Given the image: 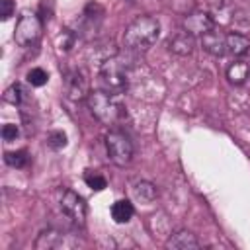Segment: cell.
<instances>
[{
  "label": "cell",
  "mask_w": 250,
  "mask_h": 250,
  "mask_svg": "<svg viewBox=\"0 0 250 250\" xmlns=\"http://www.w3.org/2000/svg\"><path fill=\"white\" fill-rule=\"evenodd\" d=\"M43 31V21L39 18V14L35 12H23L16 23L14 29V41L20 47H31L39 41Z\"/></svg>",
  "instance_id": "4"
},
{
  "label": "cell",
  "mask_w": 250,
  "mask_h": 250,
  "mask_svg": "<svg viewBox=\"0 0 250 250\" xmlns=\"http://www.w3.org/2000/svg\"><path fill=\"white\" fill-rule=\"evenodd\" d=\"M133 203L129 199H117L113 205H111V219L117 223V225H125L133 219Z\"/></svg>",
  "instance_id": "15"
},
{
  "label": "cell",
  "mask_w": 250,
  "mask_h": 250,
  "mask_svg": "<svg viewBox=\"0 0 250 250\" xmlns=\"http://www.w3.org/2000/svg\"><path fill=\"white\" fill-rule=\"evenodd\" d=\"M182 27L184 31H188L189 35H205L207 31L215 29V20L209 12H203V10H195V12H189L184 21H182Z\"/></svg>",
  "instance_id": "8"
},
{
  "label": "cell",
  "mask_w": 250,
  "mask_h": 250,
  "mask_svg": "<svg viewBox=\"0 0 250 250\" xmlns=\"http://www.w3.org/2000/svg\"><path fill=\"white\" fill-rule=\"evenodd\" d=\"M47 145H49L51 148H55V150L64 148V146H66V135H64L62 131H53V133L49 135V139H47Z\"/></svg>",
  "instance_id": "21"
},
{
  "label": "cell",
  "mask_w": 250,
  "mask_h": 250,
  "mask_svg": "<svg viewBox=\"0 0 250 250\" xmlns=\"http://www.w3.org/2000/svg\"><path fill=\"white\" fill-rule=\"evenodd\" d=\"M23 98H25V92H23L21 84H12V86L6 90V94H4V100H6L8 104H14V105H20Z\"/></svg>",
  "instance_id": "19"
},
{
  "label": "cell",
  "mask_w": 250,
  "mask_h": 250,
  "mask_svg": "<svg viewBox=\"0 0 250 250\" xmlns=\"http://www.w3.org/2000/svg\"><path fill=\"white\" fill-rule=\"evenodd\" d=\"M105 148L107 156L115 166H127L133 160V143L123 131H109L105 135Z\"/></svg>",
  "instance_id": "5"
},
{
  "label": "cell",
  "mask_w": 250,
  "mask_h": 250,
  "mask_svg": "<svg viewBox=\"0 0 250 250\" xmlns=\"http://www.w3.org/2000/svg\"><path fill=\"white\" fill-rule=\"evenodd\" d=\"M158 35H160L158 20L154 16H139L123 31V47L129 53H145L156 43Z\"/></svg>",
  "instance_id": "1"
},
{
  "label": "cell",
  "mask_w": 250,
  "mask_h": 250,
  "mask_svg": "<svg viewBox=\"0 0 250 250\" xmlns=\"http://www.w3.org/2000/svg\"><path fill=\"white\" fill-rule=\"evenodd\" d=\"M61 211L78 227L84 225L86 221V203L82 199V195H78L72 189H66L61 197Z\"/></svg>",
  "instance_id": "6"
},
{
  "label": "cell",
  "mask_w": 250,
  "mask_h": 250,
  "mask_svg": "<svg viewBox=\"0 0 250 250\" xmlns=\"http://www.w3.org/2000/svg\"><path fill=\"white\" fill-rule=\"evenodd\" d=\"M47 80H49V74H47L43 68H39V66H35V68H31V70L27 72V82H29L31 86H35V88L45 86Z\"/></svg>",
  "instance_id": "20"
},
{
  "label": "cell",
  "mask_w": 250,
  "mask_h": 250,
  "mask_svg": "<svg viewBox=\"0 0 250 250\" xmlns=\"http://www.w3.org/2000/svg\"><path fill=\"white\" fill-rule=\"evenodd\" d=\"M14 10H16L14 0H2V20H4V21L14 16Z\"/></svg>",
  "instance_id": "23"
},
{
  "label": "cell",
  "mask_w": 250,
  "mask_h": 250,
  "mask_svg": "<svg viewBox=\"0 0 250 250\" xmlns=\"http://www.w3.org/2000/svg\"><path fill=\"white\" fill-rule=\"evenodd\" d=\"M248 76H250V64H248L246 61H240V59H238V61L230 62V66L227 68V78H229V82L234 84V86L244 84Z\"/></svg>",
  "instance_id": "14"
},
{
  "label": "cell",
  "mask_w": 250,
  "mask_h": 250,
  "mask_svg": "<svg viewBox=\"0 0 250 250\" xmlns=\"http://www.w3.org/2000/svg\"><path fill=\"white\" fill-rule=\"evenodd\" d=\"M166 248H172V250H193V248H199V240L189 230H178L176 234H172L166 240Z\"/></svg>",
  "instance_id": "12"
},
{
  "label": "cell",
  "mask_w": 250,
  "mask_h": 250,
  "mask_svg": "<svg viewBox=\"0 0 250 250\" xmlns=\"http://www.w3.org/2000/svg\"><path fill=\"white\" fill-rule=\"evenodd\" d=\"M195 47V41H193V35H189L188 31H178L176 35H172L168 39V49L174 53V55H180V57H186L193 51Z\"/></svg>",
  "instance_id": "11"
},
{
  "label": "cell",
  "mask_w": 250,
  "mask_h": 250,
  "mask_svg": "<svg viewBox=\"0 0 250 250\" xmlns=\"http://www.w3.org/2000/svg\"><path fill=\"white\" fill-rule=\"evenodd\" d=\"M127 76H129L127 61L117 55L107 57L100 64V82H102L104 90H107L111 94H121L127 88Z\"/></svg>",
  "instance_id": "3"
},
{
  "label": "cell",
  "mask_w": 250,
  "mask_h": 250,
  "mask_svg": "<svg viewBox=\"0 0 250 250\" xmlns=\"http://www.w3.org/2000/svg\"><path fill=\"white\" fill-rule=\"evenodd\" d=\"M4 160H6V164L12 166V168H23V166L27 164L29 156H27L25 150H16V152H6V154H4Z\"/></svg>",
  "instance_id": "18"
},
{
  "label": "cell",
  "mask_w": 250,
  "mask_h": 250,
  "mask_svg": "<svg viewBox=\"0 0 250 250\" xmlns=\"http://www.w3.org/2000/svg\"><path fill=\"white\" fill-rule=\"evenodd\" d=\"M80 244L76 238H72V234L55 230V229H47L43 230L37 240H35V248L37 250H55V248H72Z\"/></svg>",
  "instance_id": "7"
},
{
  "label": "cell",
  "mask_w": 250,
  "mask_h": 250,
  "mask_svg": "<svg viewBox=\"0 0 250 250\" xmlns=\"http://www.w3.org/2000/svg\"><path fill=\"white\" fill-rule=\"evenodd\" d=\"M84 182H86V186H88L90 189H94V191H102V189H105V186H107V180H105L100 172H96V170H86V172H84Z\"/></svg>",
  "instance_id": "17"
},
{
  "label": "cell",
  "mask_w": 250,
  "mask_h": 250,
  "mask_svg": "<svg viewBox=\"0 0 250 250\" xmlns=\"http://www.w3.org/2000/svg\"><path fill=\"white\" fill-rule=\"evenodd\" d=\"M133 193L141 201H152L156 197V188L150 182H137L133 188Z\"/></svg>",
  "instance_id": "16"
},
{
  "label": "cell",
  "mask_w": 250,
  "mask_h": 250,
  "mask_svg": "<svg viewBox=\"0 0 250 250\" xmlns=\"http://www.w3.org/2000/svg\"><path fill=\"white\" fill-rule=\"evenodd\" d=\"M225 45H227V55L230 57H242L250 51V39L242 33H227Z\"/></svg>",
  "instance_id": "13"
},
{
  "label": "cell",
  "mask_w": 250,
  "mask_h": 250,
  "mask_svg": "<svg viewBox=\"0 0 250 250\" xmlns=\"http://www.w3.org/2000/svg\"><path fill=\"white\" fill-rule=\"evenodd\" d=\"M90 113L104 125H113L123 117V107L115 100V94L107 90H94L86 98Z\"/></svg>",
  "instance_id": "2"
},
{
  "label": "cell",
  "mask_w": 250,
  "mask_h": 250,
  "mask_svg": "<svg viewBox=\"0 0 250 250\" xmlns=\"http://www.w3.org/2000/svg\"><path fill=\"white\" fill-rule=\"evenodd\" d=\"M64 84H66V94L70 100L74 102H80L84 98H88V82L84 78V74L80 70H68L66 72V78H64Z\"/></svg>",
  "instance_id": "9"
},
{
  "label": "cell",
  "mask_w": 250,
  "mask_h": 250,
  "mask_svg": "<svg viewBox=\"0 0 250 250\" xmlns=\"http://www.w3.org/2000/svg\"><path fill=\"white\" fill-rule=\"evenodd\" d=\"M18 135H20L18 125H14V123H6V125L2 127V139H4L6 143L16 141V139H18Z\"/></svg>",
  "instance_id": "22"
},
{
  "label": "cell",
  "mask_w": 250,
  "mask_h": 250,
  "mask_svg": "<svg viewBox=\"0 0 250 250\" xmlns=\"http://www.w3.org/2000/svg\"><path fill=\"white\" fill-rule=\"evenodd\" d=\"M225 33L217 31V29H211L207 31L205 35H201V45L207 53H211L213 57H223L227 55V45H225Z\"/></svg>",
  "instance_id": "10"
}]
</instances>
